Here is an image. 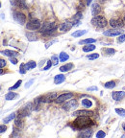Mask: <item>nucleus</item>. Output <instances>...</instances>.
Returning a JSON list of instances; mask_svg holds the SVG:
<instances>
[{"label":"nucleus","mask_w":125,"mask_h":138,"mask_svg":"<svg viewBox=\"0 0 125 138\" xmlns=\"http://www.w3.org/2000/svg\"><path fill=\"white\" fill-rule=\"evenodd\" d=\"M93 125L94 123L90 116H78L74 120V122H72L70 127L74 130H83L85 128L91 127Z\"/></svg>","instance_id":"1"},{"label":"nucleus","mask_w":125,"mask_h":138,"mask_svg":"<svg viewBox=\"0 0 125 138\" xmlns=\"http://www.w3.org/2000/svg\"><path fill=\"white\" fill-rule=\"evenodd\" d=\"M91 23H92V25H93L94 27H96V28H105V27L108 25V23L109 22L107 21V19L105 18V16H93V18H92V20H91Z\"/></svg>","instance_id":"2"},{"label":"nucleus","mask_w":125,"mask_h":138,"mask_svg":"<svg viewBox=\"0 0 125 138\" xmlns=\"http://www.w3.org/2000/svg\"><path fill=\"white\" fill-rule=\"evenodd\" d=\"M33 109H34V106H33V103L31 102H29L27 104H25L24 106H22L21 108L18 110V116L23 118V117H26L28 115H30V113L32 111Z\"/></svg>","instance_id":"3"},{"label":"nucleus","mask_w":125,"mask_h":138,"mask_svg":"<svg viewBox=\"0 0 125 138\" xmlns=\"http://www.w3.org/2000/svg\"><path fill=\"white\" fill-rule=\"evenodd\" d=\"M43 25V23L40 22V20H38L37 18H34V19H30L28 23H26V29L29 31H36V30H39L40 27Z\"/></svg>","instance_id":"4"},{"label":"nucleus","mask_w":125,"mask_h":138,"mask_svg":"<svg viewBox=\"0 0 125 138\" xmlns=\"http://www.w3.org/2000/svg\"><path fill=\"white\" fill-rule=\"evenodd\" d=\"M59 27L57 25L56 22H44L43 25L39 29V33L40 34H44V33L48 32V31H53V30H57Z\"/></svg>","instance_id":"5"},{"label":"nucleus","mask_w":125,"mask_h":138,"mask_svg":"<svg viewBox=\"0 0 125 138\" xmlns=\"http://www.w3.org/2000/svg\"><path fill=\"white\" fill-rule=\"evenodd\" d=\"M13 17H14V20L19 25H26V16L23 13L15 11L13 13Z\"/></svg>","instance_id":"6"},{"label":"nucleus","mask_w":125,"mask_h":138,"mask_svg":"<svg viewBox=\"0 0 125 138\" xmlns=\"http://www.w3.org/2000/svg\"><path fill=\"white\" fill-rule=\"evenodd\" d=\"M73 97H74V94H73V93L66 92V93H63V94L58 96L54 102L56 104H62V103H64V102L70 100L71 98H73Z\"/></svg>","instance_id":"7"},{"label":"nucleus","mask_w":125,"mask_h":138,"mask_svg":"<svg viewBox=\"0 0 125 138\" xmlns=\"http://www.w3.org/2000/svg\"><path fill=\"white\" fill-rule=\"evenodd\" d=\"M109 25L114 29H120L123 27L124 23H123L122 19L117 18V17H114V18H111L109 20Z\"/></svg>","instance_id":"8"},{"label":"nucleus","mask_w":125,"mask_h":138,"mask_svg":"<svg viewBox=\"0 0 125 138\" xmlns=\"http://www.w3.org/2000/svg\"><path fill=\"white\" fill-rule=\"evenodd\" d=\"M121 34H123V31L120 30V29H109V30H106L103 32V35L106 37H118Z\"/></svg>","instance_id":"9"},{"label":"nucleus","mask_w":125,"mask_h":138,"mask_svg":"<svg viewBox=\"0 0 125 138\" xmlns=\"http://www.w3.org/2000/svg\"><path fill=\"white\" fill-rule=\"evenodd\" d=\"M72 27H73L72 21H70V20H66V21L62 22L60 25H59V31L62 33H65V32H67V31H69Z\"/></svg>","instance_id":"10"},{"label":"nucleus","mask_w":125,"mask_h":138,"mask_svg":"<svg viewBox=\"0 0 125 138\" xmlns=\"http://www.w3.org/2000/svg\"><path fill=\"white\" fill-rule=\"evenodd\" d=\"M94 115V112L92 110H89V109H80V110H76L72 113V116H90L92 117Z\"/></svg>","instance_id":"11"},{"label":"nucleus","mask_w":125,"mask_h":138,"mask_svg":"<svg viewBox=\"0 0 125 138\" xmlns=\"http://www.w3.org/2000/svg\"><path fill=\"white\" fill-rule=\"evenodd\" d=\"M77 106H78L77 100H69V101H66V103L63 106V107H64L65 110L69 111V110H72V109H75Z\"/></svg>","instance_id":"12"},{"label":"nucleus","mask_w":125,"mask_h":138,"mask_svg":"<svg viewBox=\"0 0 125 138\" xmlns=\"http://www.w3.org/2000/svg\"><path fill=\"white\" fill-rule=\"evenodd\" d=\"M102 11L101 9V6H100V3L99 2H94L92 4V7H91V12H92V16H98Z\"/></svg>","instance_id":"13"},{"label":"nucleus","mask_w":125,"mask_h":138,"mask_svg":"<svg viewBox=\"0 0 125 138\" xmlns=\"http://www.w3.org/2000/svg\"><path fill=\"white\" fill-rule=\"evenodd\" d=\"M112 97L114 101H121L125 97V91H114L112 93Z\"/></svg>","instance_id":"14"},{"label":"nucleus","mask_w":125,"mask_h":138,"mask_svg":"<svg viewBox=\"0 0 125 138\" xmlns=\"http://www.w3.org/2000/svg\"><path fill=\"white\" fill-rule=\"evenodd\" d=\"M82 18H83V14H82L81 11H78L74 15V16L72 17V24H73V26H77V25H79V23H80V20H81Z\"/></svg>","instance_id":"15"},{"label":"nucleus","mask_w":125,"mask_h":138,"mask_svg":"<svg viewBox=\"0 0 125 138\" xmlns=\"http://www.w3.org/2000/svg\"><path fill=\"white\" fill-rule=\"evenodd\" d=\"M44 103V96H39L38 98H36L35 101H34V110H38L39 107L41 106V105Z\"/></svg>","instance_id":"16"},{"label":"nucleus","mask_w":125,"mask_h":138,"mask_svg":"<svg viewBox=\"0 0 125 138\" xmlns=\"http://www.w3.org/2000/svg\"><path fill=\"white\" fill-rule=\"evenodd\" d=\"M57 93L56 92H52V93H48L46 95L44 96V103H51L56 100L57 98Z\"/></svg>","instance_id":"17"},{"label":"nucleus","mask_w":125,"mask_h":138,"mask_svg":"<svg viewBox=\"0 0 125 138\" xmlns=\"http://www.w3.org/2000/svg\"><path fill=\"white\" fill-rule=\"evenodd\" d=\"M1 54L4 55L5 57H9V58H13V57H18L19 56V53L18 52H16V51H12V50H2L1 51Z\"/></svg>","instance_id":"18"},{"label":"nucleus","mask_w":125,"mask_h":138,"mask_svg":"<svg viewBox=\"0 0 125 138\" xmlns=\"http://www.w3.org/2000/svg\"><path fill=\"white\" fill-rule=\"evenodd\" d=\"M81 105H82L83 107H85V108L89 109V108L93 107V101H92L91 99H89V98H85V99H82Z\"/></svg>","instance_id":"19"},{"label":"nucleus","mask_w":125,"mask_h":138,"mask_svg":"<svg viewBox=\"0 0 125 138\" xmlns=\"http://www.w3.org/2000/svg\"><path fill=\"white\" fill-rule=\"evenodd\" d=\"M92 135H93V130H92V128H90V127L83 129V131H81V132L79 133V136L84 138H89L91 137Z\"/></svg>","instance_id":"20"},{"label":"nucleus","mask_w":125,"mask_h":138,"mask_svg":"<svg viewBox=\"0 0 125 138\" xmlns=\"http://www.w3.org/2000/svg\"><path fill=\"white\" fill-rule=\"evenodd\" d=\"M25 36H26V37H27L28 41H37L38 39V36H37V34L35 32H27L26 34H25Z\"/></svg>","instance_id":"21"},{"label":"nucleus","mask_w":125,"mask_h":138,"mask_svg":"<svg viewBox=\"0 0 125 138\" xmlns=\"http://www.w3.org/2000/svg\"><path fill=\"white\" fill-rule=\"evenodd\" d=\"M65 81V75L63 74H59V75H56L54 77V84L55 85H60L62 83H64Z\"/></svg>","instance_id":"22"},{"label":"nucleus","mask_w":125,"mask_h":138,"mask_svg":"<svg viewBox=\"0 0 125 138\" xmlns=\"http://www.w3.org/2000/svg\"><path fill=\"white\" fill-rule=\"evenodd\" d=\"M96 46L93 44V43H91V44H86V46L83 47V51L85 53H89V52H92V51H94L95 50Z\"/></svg>","instance_id":"23"},{"label":"nucleus","mask_w":125,"mask_h":138,"mask_svg":"<svg viewBox=\"0 0 125 138\" xmlns=\"http://www.w3.org/2000/svg\"><path fill=\"white\" fill-rule=\"evenodd\" d=\"M87 30H77V31H74V32L71 34V37H80L84 35L87 34Z\"/></svg>","instance_id":"24"},{"label":"nucleus","mask_w":125,"mask_h":138,"mask_svg":"<svg viewBox=\"0 0 125 138\" xmlns=\"http://www.w3.org/2000/svg\"><path fill=\"white\" fill-rule=\"evenodd\" d=\"M23 120H22L21 117H17V118H16L15 119V127H16V128H22L23 127Z\"/></svg>","instance_id":"25"},{"label":"nucleus","mask_w":125,"mask_h":138,"mask_svg":"<svg viewBox=\"0 0 125 138\" xmlns=\"http://www.w3.org/2000/svg\"><path fill=\"white\" fill-rule=\"evenodd\" d=\"M115 85H116L115 81H109V82H106L103 85V86L105 88H108V89H113L114 87H115Z\"/></svg>","instance_id":"26"},{"label":"nucleus","mask_w":125,"mask_h":138,"mask_svg":"<svg viewBox=\"0 0 125 138\" xmlns=\"http://www.w3.org/2000/svg\"><path fill=\"white\" fill-rule=\"evenodd\" d=\"M72 68H73V63H67L65 64V65L61 66L60 71L61 72H68V71H70Z\"/></svg>","instance_id":"27"},{"label":"nucleus","mask_w":125,"mask_h":138,"mask_svg":"<svg viewBox=\"0 0 125 138\" xmlns=\"http://www.w3.org/2000/svg\"><path fill=\"white\" fill-rule=\"evenodd\" d=\"M25 67L26 69L28 70H31V69H34L37 67V62L36 61H34V60H30V61H28L25 63Z\"/></svg>","instance_id":"28"},{"label":"nucleus","mask_w":125,"mask_h":138,"mask_svg":"<svg viewBox=\"0 0 125 138\" xmlns=\"http://www.w3.org/2000/svg\"><path fill=\"white\" fill-rule=\"evenodd\" d=\"M59 58H60V62H65L66 60H68L69 56L65 52H61L59 55Z\"/></svg>","instance_id":"29"},{"label":"nucleus","mask_w":125,"mask_h":138,"mask_svg":"<svg viewBox=\"0 0 125 138\" xmlns=\"http://www.w3.org/2000/svg\"><path fill=\"white\" fill-rule=\"evenodd\" d=\"M103 51H104V55H106V56H113V55H114L115 52H116V50L114 49V48H105Z\"/></svg>","instance_id":"30"},{"label":"nucleus","mask_w":125,"mask_h":138,"mask_svg":"<svg viewBox=\"0 0 125 138\" xmlns=\"http://www.w3.org/2000/svg\"><path fill=\"white\" fill-rule=\"evenodd\" d=\"M16 97H17V94H16L15 92H8L5 95V100L6 101H12V100H14Z\"/></svg>","instance_id":"31"},{"label":"nucleus","mask_w":125,"mask_h":138,"mask_svg":"<svg viewBox=\"0 0 125 138\" xmlns=\"http://www.w3.org/2000/svg\"><path fill=\"white\" fill-rule=\"evenodd\" d=\"M16 113H11L10 115H8V116L6 117V118H4V119H3V123H4V124H8L9 122H11L12 120L16 119Z\"/></svg>","instance_id":"32"},{"label":"nucleus","mask_w":125,"mask_h":138,"mask_svg":"<svg viewBox=\"0 0 125 138\" xmlns=\"http://www.w3.org/2000/svg\"><path fill=\"white\" fill-rule=\"evenodd\" d=\"M17 5L20 9L23 10H26L27 9V3H26V0H17Z\"/></svg>","instance_id":"33"},{"label":"nucleus","mask_w":125,"mask_h":138,"mask_svg":"<svg viewBox=\"0 0 125 138\" xmlns=\"http://www.w3.org/2000/svg\"><path fill=\"white\" fill-rule=\"evenodd\" d=\"M96 42V39L94 38H87V39H83L79 41V44H91V43Z\"/></svg>","instance_id":"34"},{"label":"nucleus","mask_w":125,"mask_h":138,"mask_svg":"<svg viewBox=\"0 0 125 138\" xmlns=\"http://www.w3.org/2000/svg\"><path fill=\"white\" fill-rule=\"evenodd\" d=\"M22 84V81L21 80H18L17 82H16L15 85H13V86H11L10 88H9V90L12 91V90H16V89H17L19 86H20V85Z\"/></svg>","instance_id":"35"},{"label":"nucleus","mask_w":125,"mask_h":138,"mask_svg":"<svg viewBox=\"0 0 125 138\" xmlns=\"http://www.w3.org/2000/svg\"><path fill=\"white\" fill-rule=\"evenodd\" d=\"M99 58V54L94 53V54H90L87 56V58L90 59V60H94V59H97Z\"/></svg>","instance_id":"36"},{"label":"nucleus","mask_w":125,"mask_h":138,"mask_svg":"<svg viewBox=\"0 0 125 138\" xmlns=\"http://www.w3.org/2000/svg\"><path fill=\"white\" fill-rule=\"evenodd\" d=\"M53 65V62H52V60L51 59H48L47 61H46V65L44 66V68L41 69V70H44V71H46V70H48L49 68H51V66Z\"/></svg>","instance_id":"37"},{"label":"nucleus","mask_w":125,"mask_h":138,"mask_svg":"<svg viewBox=\"0 0 125 138\" xmlns=\"http://www.w3.org/2000/svg\"><path fill=\"white\" fill-rule=\"evenodd\" d=\"M51 60H52V62H53V65H57V64L59 63L60 61V58H59V57H57V56H55V55H53L52 57H51V58H50Z\"/></svg>","instance_id":"38"},{"label":"nucleus","mask_w":125,"mask_h":138,"mask_svg":"<svg viewBox=\"0 0 125 138\" xmlns=\"http://www.w3.org/2000/svg\"><path fill=\"white\" fill-rule=\"evenodd\" d=\"M115 112L121 117H125V109L123 108H115Z\"/></svg>","instance_id":"39"},{"label":"nucleus","mask_w":125,"mask_h":138,"mask_svg":"<svg viewBox=\"0 0 125 138\" xmlns=\"http://www.w3.org/2000/svg\"><path fill=\"white\" fill-rule=\"evenodd\" d=\"M27 71V69L25 67V63H21L20 64V67H19V73L20 74H25Z\"/></svg>","instance_id":"40"},{"label":"nucleus","mask_w":125,"mask_h":138,"mask_svg":"<svg viewBox=\"0 0 125 138\" xmlns=\"http://www.w3.org/2000/svg\"><path fill=\"white\" fill-rule=\"evenodd\" d=\"M19 133H20V128H17V129L14 128V131L12 132V136L13 137H17L19 135Z\"/></svg>","instance_id":"41"},{"label":"nucleus","mask_w":125,"mask_h":138,"mask_svg":"<svg viewBox=\"0 0 125 138\" xmlns=\"http://www.w3.org/2000/svg\"><path fill=\"white\" fill-rule=\"evenodd\" d=\"M125 41V34H121L120 36H118L117 37V42L118 43H122Z\"/></svg>","instance_id":"42"},{"label":"nucleus","mask_w":125,"mask_h":138,"mask_svg":"<svg viewBox=\"0 0 125 138\" xmlns=\"http://www.w3.org/2000/svg\"><path fill=\"white\" fill-rule=\"evenodd\" d=\"M106 136V133L104 132L103 130H98L96 133V138H103Z\"/></svg>","instance_id":"43"},{"label":"nucleus","mask_w":125,"mask_h":138,"mask_svg":"<svg viewBox=\"0 0 125 138\" xmlns=\"http://www.w3.org/2000/svg\"><path fill=\"white\" fill-rule=\"evenodd\" d=\"M57 42V40H49L48 42H46L45 43V49H48L49 47H50V46H51V45H53V44H54V43H56Z\"/></svg>","instance_id":"44"},{"label":"nucleus","mask_w":125,"mask_h":138,"mask_svg":"<svg viewBox=\"0 0 125 138\" xmlns=\"http://www.w3.org/2000/svg\"><path fill=\"white\" fill-rule=\"evenodd\" d=\"M6 63H7V62H6L5 59H4V58H1V59H0V69L4 68L6 66Z\"/></svg>","instance_id":"45"},{"label":"nucleus","mask_w":125,"mask_h":138,"mask_svg":"<svg viewBox=\"0 0 125 138\" xmlns=\"http://www.w3.org/2000/svg\"><path fill=\"white\" fill-rule=\"evenodd\" d=\"M6 130H7V127H6L4 124H3V125H1V126H0V132L4 133Z\"/></svg>","instance_id":"46"},{"label":"nucleus","mask_w":125,"mask_h":138,"mask_svg":"<svg viewBox=\"0 0 125 138\" xmlns=\"http://www.w3.org/2000/svg\"><path fill=\"white\" fill-rule=\"evenodd\" d=\"M34 83V79H32V80H30L29 82H27L26 83V85H25V88H29L31 85H32V84Z\"/></svg>","instance_id":"47"},{"label":"nucleus","mask_w":125,"mask_h":138,"mask_svg":"<svg viewBox=\"0 0 125 138\" xmlns=\"http://www.w3.org/2000/svg\"><path fill=\"white\" fill-rule=\"evenodd\" d=\"M10 61H11L12 64H16V63H17V59L16 58V57L10 58Z\"/></svg>","instance_id":"48"},{"label":"nucleus","mask_w":125,"mask_h":138,"mask_svg":"<svg viewBox=\"0 0 125 138\" xmlns=\"http://www.w3.org/2000/svg\"><path fill=\"white\" fill-rule=\"evenodd\" d=\"M97 89V86H91V87H88L87 88L88 91H96Z\"/></svg>","instance_id":"49"},{"label":"nucleus","mask_w":125,"mask_h":138,"mask_svg":"<svg viewBox=\"0 0 125 138\" xmlns=\"http://www.w3.org/2000/svg\"><path fill=\"white\" fill-rule=\"evenodd\" d=\"M16 2H17V0H10V3H11V5L14 6V7H16Z\"/></svg>","instance_id":"50"},{"label":"nucleus","mask_w":125,"mask_h":138,"mask_svg":"<svg viewBox=\"0 0 125 138\" xmlns=\"http://www.w3.org/2000/svg\"><path fill=\"white\" fill-rule=\"evenodd\" d=\"M93 0H86V5L87 6H90V4H92Z\"/></svg>","instance_id":"51"},{"label":"nucleus","mask_w":125,"mask_h":138,"mask_svg":"<svg viewBox=\"0 0 125 138\" xmlns=\"http://www.w3.org/2000/svg\"><path fill=\"white\" fill-rule=\"evenodd\" d=\"M106 1H107V0H98V2H99L100 4H104Z\"/></svg>","instance_id":"52"},{"label":"nucleus","mask_w":125,"mask_h":138,"mask_svg":"<svg viewBox=\"0 0 125 138\" xmlns=\"http://www.w3.org/2000/svg\"><path fill=\"white\" fill-rule=\"evenodd\" d=\"M122 20H123V23H124V25H125V15L123 16V17H122Z\"/></svg>","instance_id":"53"},{"label":"nucleus","mask_w":125,"mask_h":138,"mask_svg":"<svg viewBox=\"0 0 125 138\" xmlns=\"http://www.w3.org/2000/svg\"><path fill=\"white\" fill-rule=\"evenodd\" d=\"M122 129H123V130L125 131V124H123V125H122Z\"/></svg>","instance_id":"54"}]
</instances>
